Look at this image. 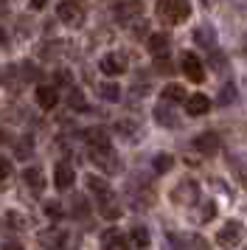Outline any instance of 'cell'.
I'll return each mask as SVG.
<instances>
[{"label": "cell", "mask_w": 247, "mask_h": 250, "mask_svg": "<svg viewBox=\"0 0 247 250\" xmlns=\"http://www.w3.org/2000/svg\"><path fill=\"white\" fill-rule=\"evenodd\" d=\"M171 166H174V158H171V155H157L155 158V171H160V174L168 171Z\"/></svg>", "instance_id": "7402d4cb"}, {"label": "cell", "mask_w": 247, "mask_h": 250, "mask_svg": "<svg viewBox=\"0 0 247 250\" xmlns=\"http://www.w3.org/2000/svg\"><path fill=\"white\" fill-rule=\"evenodd\" d=\"M84 141L90 144V149H110V135L101 129V126H93L84 132Z\"/></svg>", "instance_id": "5bb4252c"}, {"label": "cell", "mask_w": 247, "mask_h": 250, "mask_svg": "<svg viewBox=\"0 0 247 250\" xmlns=\"http://www.w3.org/2000/svg\"><path fill=\"white\" fill-rule=\"evenodd\" d=\"M99 68L104 76H121L124 70H126V57L124 54H104Z\"/></svg>", "instance_id": "277c9868"}, {"label": "cell", "mask_w": 247, "mask_h": 250, "mask_svg": "<svg viewBox=\"0 0 247 250\" xmlns=\"http://www.w3.org/2000/svg\"><path fill=\"white\" fill-rule=\"evenodd\" d=\"M155 121H157V124H166V126H177V118H174V115H171V110H168V107H163V104L155 110Z\"/></svg>", "instance_id": "d6986e66"}, {"label": "cell", "mask_w": 247, "mask_h": 250, "mask_svg": "<svg viewBox=\"0 0 247 250\" xmlns=\"http://www.w3.org/2000/svg\"><path fill=\"white\" fill-rule=\"evenodd\" d=\"M149 242H152V239H149V230H146L144 225H135L132 228V245L135 248H149Z\"/></svg>", "instance_id": "ac0fdd59"}, {"label": "cell", "mask_w": 247, "mask_h": 250, "mask_svg": "<svg viewBox=\"0 0 247 250\" xmlns=\"http://www.w3.org/2000/svg\"><path fill=\"white\" fill-rule=\"evenodd\" d=\"M211 110V99L202 96V93H194V96H185V113L188 115H205Z\"/></svg>", "instance_id": "ba28073f"}, {"label": "cell", "mask_w": 247, "mask_h": 250, "mask_svg": "<svg viewBox=\"0 0 247 250\" xmlns=\"http://www.w3.org/2000/svg\"><path fill=\"white\" fill-rule=\"evenodd\" d=\"M163 102H185V87L183 84H166L163 87Z\"/></svg>", "instance_id": "e0dca14e"}, {"label": "cell", "mask_w": 247, "mask_h": 250, "mask_svg": "<svg viewBox=\"0 0 247 250\" xmlns=\"http://www.w3.org/2000/svg\"><path fill=\"white\" fill-rule=\"evenodd\" d=\"M87 188H90L93 194H96L99 200H104V197H112L110 183H107V180H101V177H96V174H90V177H87Z\"/></svg>", "instance_id": "9a60e30c"}, {"label": "cell", "mask_w": 247, "mask_h": 250, "mask_svg": "<svg viewBox=\"0 0 247 250\" xmlns=\"http://www.w3.org/2000/svg\"><path fill=\"white\" fill-rule=\"evenodd\" d=\"M180 68H183V73H185L191 82H202V79H205V70H202V62H200L197 54H183Z\"/></svg>", "instance_id": "8992f818"}, {"label": "cell", "mask_w": 247, "mask_h": 250, "mask_svg": "<svg viewBox=\"0 0 247 250\" xmlns=\"http://www.w3.org/2000/svg\"><path fill=\"white\" fill-rule=\"evenodd\" d=\"M115 14H121V20H129V14H141V3H126V6H118Z\"/></svg>", "instance_id": "603a6c76"}, {"label": "cell", "mask_w": 247, "mask_h": 250, "mask_svg": "<svg viewBox=\"0 0 247 250\" xmlns=\"http://www.w3.org/2000/svg\"><path fill=\"white\" fill-rule=\"evenodd\" d=\"M90 160L101 166L104 171H115L118 169V160H112V149H90Z\"/></svg>", "instance_id": "7c38bea8"}, {"label": "cell", "mask_w": 247, "mask_h": 250, "mask_svg": "<svg viewBox=\"0 0 247 250\" xmlns=\"http://www.w3.org/2000/svg\"><path fill=\"white\" fill-rule=\"evenodd\" d=\"M67 104L73 107V110H79V113H84L87 110V102H84V96H82V90H70V96H67Z\"/></svg>", "instance_id": "44dd1931"}, {"label": "cell", "mask_w": 247, "mask_h": 250, "mask_svg": "<svg viewBox=\"0 0 247 250\" xmlns=\"http://www.w3.org/2000/svg\"><path fill=\"white\" fill-rule=\"evenodd\" d=\"M6 42V31H3V25H0V45Z\"/></svg>", "instance_id": "1f68e13d"}, {"label": "cell", "mask_w": 247, "mask_h": 250, "mask_svg": "<svg viewBox=\"0 0 247 250\" xmlns=\"http://www.w3.org/2000/svg\"><path fill=\"white\" fill-rule=\"evenodd\" d=\"M37 104H40L42 110H54L56 104H59V93H56V87H51V84H40V87H37Z\"/></svg>", "instance_id": "30bf717a"}, {"label": "cell", "mask_w": 247, "mask_h": 250, "mask_svg": "<svg viewBox=\"0 0 247 250\" xmlns=\"http://www.w3.org/2000/svg\"><path fill=\"white\" fill-rule=\"evenodd\" d=\"M99 93H101V99H107V102H118V99H121V87H118V84H112V82L101 84Z\"/></svg>", "instance_id": "ffe728a7"}, {"label": "cell", "mask_w": 247, "mask_h": 250, "mask_svg": "<svg viewBox=\"0 0 247 250\" xmlns=\"http://www.w3.org/2000/svg\"><path fill=\"white\" fill-rule=\"evenodd\" d=\"M242 239H245V225H242L239 219H230V222L216 233V245L222 250H233V248L242 245Z\"/></svg>", "instance_id": "7a4b0ae2"}, {"label": "cell", "mask_w": 247, "mask_h": 250, "mask_svg": "<svg viewBox=\"0 0 247 250\" xmlns=\"http://www.w3.org/2000/svg\"><path fill=\"white\" fill-rule=\"evenodd\" d=\"M197 42H200V45H213V31L200 28V31H197Z\"/></svg>", "instance_id": "4316f807"}, {"label": "cell", "mask_w": 247, "mask_h": 250, "mask_svg": "<svg viewBox=\"0 0 247 250\" xmlns=\"http://www.w3.org/2000/svg\"><path fill=\"white\" fill-rule=\"evenodd\" d=\"M155 14H157L160 23L180 25L183 20H188L191 6H188V0H157L155 3Z\"/></svg>", "instance_id": "6da1fadb"}, {"label": "cell", "mask_w": 247, "mask_h": 250, "mask_svg": "<svg viewBox=\"0 0 247 250\" xmlns=\"http://www.w3.org/2000/svg\"><path fill=\"white\" fill-rule=\"evenodd\" d=\"M236 93H233V87H225V93H222V102H230Z\"/></svg>", "instance_id": "f1b7e54d"}, {"label": "cell", "mask_w": 247, "mask_h": 250, "mask_svg": "<svg viewBox=\"0 0 247 250\" xmlns=\"http://www.w3.org/2000/svg\"><path fill=\"white\" fill-rule=\"evenodd\" d=\"M45 214L54 216V219H56V216H62V208H59L56 203H48V205H45Z\"/></svg>", "instance_id": "83f0119b"}, {"label": "cell", "mask_w": 247, "mask_h": 250, "mask_svg": "<svg viewBox=\"0 0 247 250\" xmlns=\"http://www.w3.org/2000/svg\"><path fill=\"white\" fill-rule=\"evenodd\" d=\"M73 203H76V205H73V214L84 216V214H87V211H90V205L84 203V197H73Z\"/></svg>", "instance_id": "d4e9b609"}, {"label": "cell", "mask_w": 247, "mask_h": 250, "mask_svg": "<svg viewBox=\"0 0 247 250\" xmlns=\"http://www.w3.org/2000/svg\"><path fill=\"white\" fill-rule=\"evenodd\" d=\"M101 248L104 250H129V239L124 236L118 228H107L101 233Z\"/></svg>", "instance_id": "5b68a950"}, {"label": "cell", "mask_w": 247, "mask_h": 250, "mask_svg": "<svg viewBox=\"0 0 247 250\" xmlns=\"http://www.w3.org/2000/svg\"><path fill=\"white\" fill-rule=\"evenodd\" d=\"M219 146H222V144H219V135H216V132H202V135L194 141V149L202 152V155H216Z\"/></svg>", "instance_id": "9c48e42d"}, {"label": "cell", "mask_w": 247, "mask_h": 250, "mask_svg": "<svg viewBox=\"0 0 247 250\" xmlns=\"http://www.w3.org/2000/svg\"><path fill=\"white\" fill-rule=\"evenodd\" d=\"M31 6L34 9H45V0H31Z\"/></svg>", "instance_id": "4dcf8cb0"}, {"label": "cell", "mask_w": 247, "mask_h": 250, "mask_svg": "<svg viewBox=\"0 0 247 250\" xmlns=\"http://www.w3.org/2000/svg\"><path fill=\"white\" fill-rule=\"evenodd\" d=\"M73 180H76L73 166L65 163V160H62V163H56V169H54V186H56V188H62V191H65V188L73 186Z\"/></svg>", "instance_id": "52a82bcc"}, {"label": "cell", "mask_w": 247, "mask_h": 250, "mask_svg": "<svg viewBox=\"0 0 247 250\" xmlns=\"http://www.w3.org/2000/svg\"><path fill=\"white\" fill-rule=\"evenodd\" d=\"M9 177H11V163L6 158H0V186H6Z\"/></svg>", "instance_id": "cb8c5ba5"}, {"label": "cell", "mask_w": 247, "mask_h": 250, "mask_svg": "<svg viewBox=\"0 0 247 250\" xmlns=\"http://www.w3.org/2000/svg\"><path fill=\"white\" fill-rule=\"evenodd\" d=\"M185 197H188V200H197V197H200V188H197V183L185 180V183H180L177 188L171 191V200H174V203H180V205H185Z\"/></svg>", "instance_id": "4fadbf2b"}, {"label": "cell", "mask_w": 247, "mask_h": 250, "mask_svg": "<svg viewBox=\"0 0 247 250\" xmlns=\"http://www.w3.org/2000/svg\"><path fill=\"white\" fill-rule=\"evenodd\" d=\"M3 250H22V248L17 245V242H6V245H3Z\"/></svg>", "instance_id": "f546056e"}, {"label": "cell", "mask_w": 247, "mask_h": 250, "mask_svg": "<svg viewBox=\"0 0 247 250\" xmlns=\"http://www.w3.org/2000/svg\"><path fill=\"white\" fill-rule=\"evenodd\" d=\"M149 51L160 57V54H166L168 51V34H152L149 37Z\"/></svg>", "instance_id": "2e32d148"}, {"label": "cell", "mask_w": 247, "mask_h": 250, "mask_svg": "<svg viewBox=\"0 0 247 250\" xmlns=\"http://www.w3.org/2000/svg\"><path fill=\"white\" fill-rule=\"evenodd\" d=\"M213 216H216V205H213V203H205V205H202L200 219H202V222H208V219H213Z\"/></svg>", "instance_id": "484cf974"}, {"label": "cell", "mask_w": 247, "mask_h": 250, "mask_svg": "<svg viewBox=\"0 0 247 250\" xmlns=\"http://www.w3.org/2000/svg\"><path fill=\"white\" fill-rule=\"evenodd\" d=\"M22 180H25V186H28L34 194H42L45 191V174H42V169L28 166V169L22 171Z\"/></svg>", "instance_id": "8fae6325"}, {"label": "cell", "mask_w": 247, "mask_h": 250, "mask_svg": "<svg viewBox=\"0 0 247 250\" xmlns=\"http://www.w3.org/2000/svg\"><path fill=\"white\" fill-rule=\"evenodd\" d=\"M56 14H59V20L65 25H82L84 23V9H82L79 0H65V3H59Z\"/></svg>", "instance_id": "3957f363"}]
</instances>
